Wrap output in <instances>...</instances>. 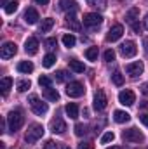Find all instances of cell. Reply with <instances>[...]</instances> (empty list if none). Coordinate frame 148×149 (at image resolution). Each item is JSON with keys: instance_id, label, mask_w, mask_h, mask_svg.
<instances>
[{"instance_id": "cell-36", "label": "cell", "mask_w": 148, "mask_h": 149, "mask_svg": "<svg viewBox=\"0 0 148 149\" xmlns=\"http://www.w3.org/2000/svg\"><path fill=\"white\" fill-rule=\"evenodd\" d=\"M103 57H105V61H106V63H111V61H115V52H113L111 49H108V50H105Z\"/></svg>"}, {"instance_id": "cell-35", "label": "cell", "mask_w": 148, "mask_h": 149, "mask_svg": "<svg viewBox=\"0 0 148 149\" xmlns=\"http://www.w3.org/2000/svg\"><path fill=\"white\" fill-rule=\"evenodd\" d=\"M85 132H87V128H85V127H84L82 123H77V125H75V135L82 137V135H84Z\"/></svg>"}, {"instance_id": "cell-12", "label": "cell", "mask_w": 148, "mask_h": 149, "mask_svg": "<svg viewBox=\"0 0 148 149\" xmlns=\"http://www.w3.org/2000/svg\"><path fill=\"white\" fill-rule=\"evenodd\" d=\"M122 35H124V26L122 24H113L110 28V31H108V35H106V40L108 42H117V40H120Z\"/></svg>"}, {"instance_id": "cell-25", "label": "cell", "mask_w": 148, "mask_h": 149, "mask_svg": "<svg viewBox=\"0 0 148 149\" xmlns=\"http://www.w3.org/2000/svg\"><path fill=\"white\" fill-rule=\"evenodd\" d=\"M66 24H68V28H72L73 31L80 30V24L77 23V19H75V16H73V14H72V16H70V14L66 16Z\"/></svg>"}, {"instance_id": "cell-15", "label": "cell", "mask_w": 148, "mask_h": 149, "mask_svg": "<svg viewBox=\"0 0 148 149\" xmlns=\"http://www.w3.org/2000/svg\"><path fill=\"white\" fill-rule=\"evenodd\" d=\"M38 19H40V16H38V12L33 7L26 9V12H25V23H28V24H37Z\"/></svg>"}, {"instance_id": "cell-11", "label": "cell", "mask_w": 148, "mask_h": 149, "mask_svg": "<svg viewBox=\"0 0 148 149\" xmlns=\"http://www.w3.org/2000/svg\"><path fill=\"white\" fill-rule=\"evenodd\" d=\"M143 70H145V66H143V63H141V61H136V63H129V64L125 66V73L131 74L132 78L140 76V74L143 73Z\"/></svg>"}, {"instance_id": "cell-31", "label": "cell", "mask_w": 148, "mask_h": 149, "mask_svg": "<svg viewBox=\"0 0 148 149\" xmlns=\"http://www.w3.org/2000/svg\"><path fill=\"white\" fill-rule=\"evenodd\" d=\"M111 80H113V83H115L117 87H120V85L124 83V74L120 73V71H115V73L111 74Z\"/></svg>"}, {"instance_id": "cell-7", "label": "cell", "mask_w": 148, "mask_h": 149, "mask_svg": "<svg viewBox=\"0 0 148 149\" xmlns=\"http://www.w3.org/2000/svg\"><path fill=\"white\" fill-rule=\"evenodd\" d=\"M16 52H18V45H16L14 42H5V43L2 45V49H0L2 59H11V57L16 56Z\"/></svg>"}, {"instance_id": "cell-41", "label": "cell", "mask_w": 148, "mask_h": 149, "mask_svg": "<svg viewBox=\"0 0 148 149\" xmlns=\"http://www.w3.org/2000/svg\"><path fill=\"white\" fill-rule=\"evenodd\" d=\"M140 120H141V123H143L145 127H148V114H141Z\"/></svg>"}, {"instance_id": "cell-8", "label": "cell", "mask_w": 148, "mask_h": 149, "mask_svg": "<svg viewBox=\"0 0 148 149\" xmlns=\"http://www.w3.org/2000/svg\"><path fill=\"white\" fill-rule=\"evenodd\" d=\"M84 92H85V88H84V85L80 81H70L68 87H66V94L70 97H82Z\"/></svg>"}, {"instance_id": "cell-17", "label": "cell", "mask_w": 148, "mask_h": 149, "mask_svg": "<svg viewBox=\"0 0 148 149\" xmlns=\"http://www.w3.org/2000/svg\"><path fill=\"white\" fill-rule=\"evenodd\" d=\"M113 120L117 121V123H127L129 120H131V114L125 111H120V109H117V111L113 113Z\"/></svg>"}, {"instance_id": "cell-1", "label": "cell", "mask_w": 148, "mask_h": 149, "mask_svg": "<svg viewBox=\"0 0 148 149\" xmlns=\"http://www.w3.org/2000/svg\"><path fill=\"white\" fill-rule=\"evenodd\" d=\"M23 123H25V116H23L21 111L16 109V111H11L7 114V125H9L11 132H18L23 127Z\"/></svg>"}, {"instance_id": "cell-26", "label": "cell", "mask_w": 148, "mask_h": 149, "mask_svg": "<svg viewBox=\"0 0 148 149\" xmlns=\"http://www.w3.org/2000/svg\"><path fill=\"white\" fill-rule=\"evenodd\" d=\"M18 5H19V3H18V0H11L7 5H4V10H5L7 14H14V12L18 10Z\"/></svg>"}, {"instance_id": "cell-34", "label": "cell", "mask_w": 148, "mask_h": 149, "mask_svg": "<svg viewBox=\"0 0 148 149\" xmlns=\"http://www.w3.org/2000/svg\"><path fill=\"white\" fill-rule=\"evenodd\" d=\"M113 139H115V134H113V132H105L103 137H101V144H108Z\"/></svg>"}, {"instance_id": "cell-16", "label": "cell", "mask_w": 148, "mask_h": 149, "mask_svg": "<svg viewBox=\"0 0 148 149\" xmlns=\"http://www.w3.org/2000/svg\"><path fill=\"white\" fill-rule=\"evenodd\" d=\"M59 9L66 10V12H75L77 10V2L75 0H59Z\"/></svg>"}, {"instance_id": "cell-30", "label": "cell", "mask_w": 148, "mask_h": 149, "mask_svg": "<svg viewBox=\"0 0 148 149\" xmlns=\"http://www.w3.org/2000/svg\"><path fill=\"white\" fill-rule=\"evenodd\" d=\"M16 87H18L19 92H26V90L32 87V83H30V80H19V81L16 83Z\"/></svg>"}, {"instance_id": "cell-24", "label": "cell", "mask_w": 148, "mask_h": 149, "mask_svg": "<svg viewBox=\"0 0 148 149\" xmlns=\"http://www.w3.org/2000/svg\"><path fill=\"white\" fill-rule=\"evenodd\" d=\"M52 26H54V19H51V17H47V19H42L40 31H42V33H47V31H49Z\"/></svg>"}, {"instance_id": "cell-5", "label": "cell", "mask_w": 148, "mask_h": 149, "mask_svg": "<svg viewBox=\"0 0 148 149\" xmlns=\"http://www.w3.org/2000/svg\"><path fill=\"white\" fill-rule=\"evenodd\" d=\"M82 21H84V24L87 28H98L103 23V17L98 12H89V14H84V19Z\"/></svg>"}, {"instance_id": "cell-13", "label": "cell", "mask_w": 148, "mask_h": 149, "mask_svg": "<svg viewBox=\"0 0 148 149\" xmlns=\"http://www.w3.org/2000/svg\"><path fill=\"white\" fill-rule=\"evenodd\" d=\"M25 50H26V54H30V56H35L38 52V40L35 37H30L26 42H25Z\"/></svg>"}, {"instance_id": "cell-6", "label": "cell", "mask_w": 148, "mask_h": 149, "mask_svg": "<svg viewBox=\"0 0 148 149\" xmlns=\"http://www.w3.org/2000/svg\"><path fill=\"white\" fill-rule=\"evenodd\" d=\"M136 52H138V47H136V43H134L132 40H125V42L120 45V54H122L124 57H134Z\"/></svg>"}, {"instance_id": "cell-33", "label": "cell", "mask_w": 148, "mask_h": 149, "mask_svg": "<svg viewBox=\"0 0 148 149\" xmlns=\"http://www.w3.org/2000/svg\"><path fill=\"white\" fill-rule=\"evenodd\" d=\"M70 76H72V74H68L66 71L59 70V71H56V76H54V78H56V81H66Z\"/></svg>"}, {"instance_id": "cell-46", "label": "cell", "mask_w": 148, "mask_h": 149, "mask_svg": "<svg viewBox=\"0 0 148 149\" xmlns=\"http://www.w3.org/2000/svg\"><path fill=\"white\" fill-rule=\"evenodd\" d=\"M106 149H122L120 146H111V148H106Z\"/></svg>"}, {"instance_id": "cell-40", "label": "cell", "mask_w": 148, "mask_h": 149, "mask_svg": "<svg viewBox=\"0 0 148 149\" xmlns=\"http://www.w3.org/2000/svg\"><path fill=\"white\" fill-rule=\"evenodd\" d=\"M78 149H92V144L91 142H80L78 144Z\"/></svg>"}, {"instance_id": "cell-37", "label": "cell", "mask_w": 148, "mask_h": 149, "mask_svg": "<svg viewBox=\"0 0 148 149\" xmlns=\"http://www.w3.org/2000/svg\"><path fill=\"white\" fill-rule=\"evenodd\" d=\"M87 2H89L91 5H94V7H98V5H99L101 9L106 7V0H87Z\"/></svg>"}, {"instance_id": "cell-14", "label": "cell", "mask_w": 148, "mask_h": 149, "mask_svg": "<svg viewBox=\"0 0 148 149\" xmlns=\"http://www.w3.org/2000/svg\"><path fill=\"white\" fill-rule=\"evenodd\" d=\"M51 130L54 132V134H63L65 130H66V123L61 120V118H54L52 121H51Z\"/></svg>"}, {"instance_id": "cell-27", "label": "cell", "mask_w": 148, "mask_h": 149, "mask_svg": "<svg viewBox=\"0 0 148 149\" xmlns=\"http://www.w3.org/2000/svg\"><path fill=\"white\" fill-rule=\"evenodd\" d=\"M85 57H87L89 61H96V59H98V47H89V49L85 50Z\"/></svg>"}, {"instance_id": "cell-39", "label": "cell", "mask_w": 148, "mask_h": 149, "mask_svg": "<svg viewBox=\"0 0 148 149\" xmlns=\"http://www.w3.org/2000/svg\"><path fill=\"white\" fill-rule=\"evenodd\" d=\"M44 149H58V144H56L54 141H47V142L44 144Z\"/></svg>"}, {"instance_id": "cell-47", "label": "cell", "mask_w": 148, "mask_h": 149, "mask_svg": "<svg viewBox=\"0 0 148 149\" xmlns=\"http://www.w3.org/2000/svg\"><path fill=\"white\" fill-rule=\"evenodd\" d=\"M9 2H11V0H2V3H4V5H7Z\"/></svg>"}, {"instance_id": "cell-19", "label": "cell", "mask_w": 148, "mask_h": 149, "mask_svg": "<svg viewBox=\"0 0 148 149\" xmlns=\"http://www.w3.org/2000/svg\"><path fill=\"white\" fill-rule=\"evenodd\" d=\"M65 111H66V114H68L72 120H77V118H78V106H77L75 102H68L66 108H65Z\"/></svg>"}, {"instance_id": "cell-10", "label": "cell", "mask_w": 148, "mask_h": 149, "mask_svg": "<svg viewBox=\"0 0 148 149\" xmlns=\"http://www.w3.org/2000/svg\"><path fill=\"white\" fill-rule=\"evenodd\" d=\"M106 104H108L106 94H105L103 90H98V92H96V95H94V102H92L94 109H96V111H103V109L106 108Z\"/></svg>"}, {"instance_id": "cell-18", "label": "cell", "mask_w": 148, "mask_h": 149, "mask_svg": "<svg viewBox=\"0 0 148 149\" xmlns=\"http://www.w3.org/2000/svg\"><path fill=\"white\" fill-rule=\"evenodd\" d=\"M11 87H12V78H9V76H4V78L0 80L2 95H7V94H9V90H11Z\"/></svg>"}, {"instance_id": "cell-22", "label": "cell", "mask_w": 148, "mask_h": 149, "mask_svg": "<svg viewBox=\"0 0 148 149\" xmlns=\"http://www.w3.org/2000/svg\"><path fill=\"white\" fill-rule=\"evenodd\" d=\"M70 70L75 71V73H84L85 71V66H84V63H80L77 59H70Z\"/></svg>"}, {"instance_id": "cell-29", "label": "cell", "mask_w": 148, "mask_h": 149, "mask_svg": "<svg viewBox=\"0 0 148 149\" xmlns=\"http://www.w3.org/2000/svg\"><path fill=\"white\" fill-rule=\"evenodd\" d=\"M38 83H40V87H45V88H49V87H52V78H51V76H45V74H42V76L38 78Z\"/></svg>"}, {"instance_id": "cell-45", "label": "cell", "mask_w": 148, "mask_h": 149, "mask_svg": "<svg viewBox=\"0 0 148 149\" xmlns=\"http://www.w3.org/2000/svg\"><path fill=\"white\" fill-rule=\"evenodd\" d=\"M37 3H40V5H45V3H49V0H35Z\"/></svg>"}, {"instance_id": "cell-48", "label": "cell", "mask_w": 148, "mask_h": 149, "mask_svg": "<svg viewBox=\"0 0 148 149\" xmlns=\"http://www.w3.org/2000/svg\"><path fill=\"white\" fill-rule=\"evenodd\" d=\"M66 149H70V148H66Z\"/></svg>"}, {"instance_id": "cell-2", "label": "cell", "mask_w": 148, "mask_h": 149, "mask_svg": "<svg viewBox=\"0 0 148 149\" xmlns=\"http://www.w3.org/2000/svg\"><path fill=\"white\" fill-rule=\"evenodd\" d=\"M42 135H44V127L38 125V123H33V125H30V128H28V132L25 135V141L33 144V142H37L38 139H42Z\"/></svg>"}, {"instance_id": "cell-42", "label": "cell", "mask_w": 148, "mask_h": 149, "mask_svg": "<svg viewBox=\"0 0 148 149\" xmlns=\"http://www.w3.org/2000/svg\"><path fill=\"white\" fill-rule=\"evenodd\" d=\"M141 92L148 95V83H143V85H141Z\"/></svg>"}, {"instance_id": "cell-23", "label": "cell", "mask_w": 148, "mask_h": 149, "mask_svg": "<svg viewBox=\"0 0 148 149\" xmlns=\"http://www.w3.org/2000/svg\"><path fill=\"white\" fill-rule=\"evenodd\" d=\"M138 14H140V9L138 7H132L127 14H125V19H127V23L129 24H134L136 23V17H138Z\"/></svg>"}, {"instance_id": "cell-28", "label": "cell", "mask_w": 148, "mask_h": 149, "mask_svg": "<svg viewBox=\"0 0 148 149\" xmlns=\"http://www.w3.org/2000/svg\"><path fill=\"white\" fill-rule=\"evenodd\" d=\"M54 63H56V56H54V54H45V56H44V61H42V64H44L45 68H51Z\"/></svg>"}, {"instance_id": "cell-20", "label": "cell", "mask_w": 148, "mask_h": 149, "mask_svg": "<svg viewBox=\"0 0 148 149\" xmlns=\"http://www.w3.org/2000/svg\"><path fill=\"white\" fill-rule=\"evenodd\" d=\"M44 97H45L47 101H52V102H56V101L59 99V94H58V90H56V88L49 87V88H45V92H44Z\"/></svg>"}, {"instance_id": "cell-32", "label": "cell", "mask_w": 148, "mask_h": 149, "mask_svg": "<svg viewBox=\"0 0 148 149\" xmlns=\"http://www.w3.org/2000/svg\"><path fill=\"white\" fill-rule=\"evenodd\" d=\"M63 43H65L66 47H73L75 43H77V38H75L73 35H72V33H70V35L66 33V35L63 37Z\"/></svg>"}, {"instance_id": "cell-3", "label": "cell", "mask_w": 148, "mask_h": 149, "mask_svg": "<svg viewBox=\"0 0 148 149\" xmlns=\"http://www.w3.org/2000/svg\"><path fill=\"white\" fill-rule=\"evenodd\" d=\"M122 137H124L125 142H143V139H145V135H143L136 127H132V128H129V130H124Z\"/></svg>"}, {"instance_id": "cell-4", "label": "cell", "mask_w": 148, "mask_h": 149, "mask_svg": "<svg viewBox=\"0 0 148 149\" xmlns=\"http://www.w3.org/2000/svg\"><path fill=\"white\" fill-rule=\"evenodd\" d=\"M30 106H32V111L38 114V116H42V114H45L47 113V102H42L40 99H38L37 95H30Z\"/></svg>"}, {"instance_id": "cell-38", "label": "cell", "mask_w": 148, "mask_h": 149, "mask_svg": "<svg viewBox=\"0 0 148 149\" xmlns=\"http://www.w3.org/2000/svg\"><path fill=\"white\" fill-rule=\"evenodd\" d=\"M56 45H58L56 38H47V40H45V47H47V49H54Z\"/></svg>"}, {"instance_id": "cell-9", "label": "cell", "mask_w": 148, "mask_h": 149, "mask_svg": "<svg viewBox=\"0 0 148 149\" xmlns=\"http://www.w3.org/2000/svg\"><path fill=\"white\" fill-rule=\"evenodd\" d=\"M118 102L120 104H124V106H132L134 102H136V94L132 92V90H122L120 94H118Z\"/></svg>"}, {"instance_id": "cell-44", "label": "cell", "mask_w": 148, "mask_h": 149, "mask_svg": "<svg viewBox=\"0 0 148 149\" xmlns=\"http://www.w3.org/2000/svg\"><path fill=\"white\" fill-rule=\"evenodd\" d=\"M143 26H145V28L148 30V14L145 16V19H143Z\"/></svg>"}, {"instance_id": "cell-21", "label": "cell", "mask_w": 148, "mask_h": 149, "mask_svg": "<svg viewBox=\"0 0 148 149\" xmlns=\"http://www.w3.org/2000/svg\"><path fill=\"white\" fill-rule=\"evenodd\" d=\"M18 71H19V73H25V74L32 73V71H33V64H32L30 61H21V63L18 64Z\"/></svg>"}, {"instance_id": "cell-43", "label": "cell", "mask_w": 148, "mask_h": 149, "mask_svg": "<svg viewBox=\"0 0 148 149\" xmlns=\"http://www.w3.org/2000/svg\"><path fill=\"white\" fill-rule=\"evenodd\" d=\"M143 45H145V52L148 54V38H143Z\"/></svg>"}]
</instances>
